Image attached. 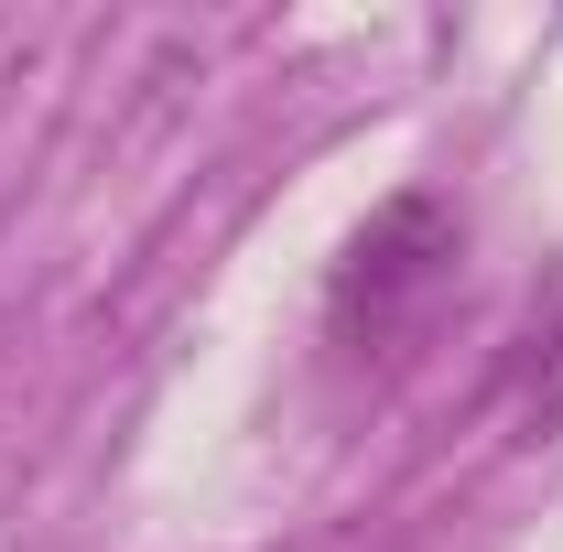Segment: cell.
Masks as SVG:
<instances>
[{
    "label": "cell",
    "instance_id": "7a4b0ae2",
    "mask_svg": "<svg viewBox=\"0 0 563 552\" xmlns=\"http://www.w3.org/2000/svg\"><path fill=\"white\" fill-rule=\"evenodd\" d=\"M520 412L531 422H563V303L531 325V368H520Z\"/></svg>",
    "mask_w": 563,
    "mask_h": 552
},
{
    "label": "cell",
    "instance_id": "6da1fadb",
    "mask_svg": "<svg viewBox=\"0 0 563 552\" xmlns=\"http://www.w3.org/2000/svg\"><path fill=\"white\" fill-rule=\"evenodd\" d=\"M444 272H455V217H444V196H390V207L347 239L325 314H336L347 346H390V336L422 325V303L444 292Z\"/></svg>",
    "mask_w": 563,
    "mask_h": 552
}]
</instances>
